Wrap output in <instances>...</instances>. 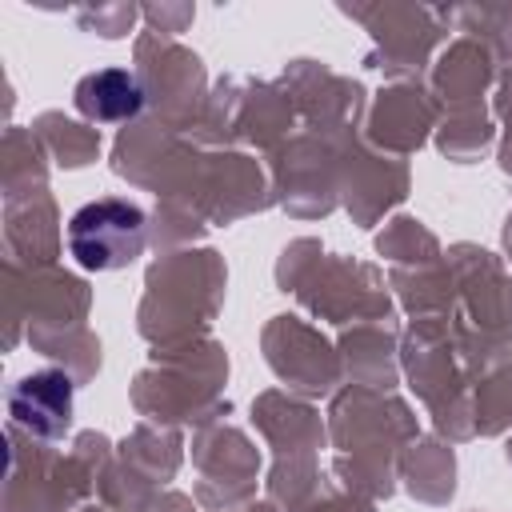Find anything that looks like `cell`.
I'll return each instance as SVG.
<instances>
[{"label": "cell", "mask_w": 512, "mask_h": 512, "mask_svg": "<svg viewBox=\"0 0 512 512\" xmlns=\"http://www.w3.org/2000/svg\"><path fill=\"white\" fill-rule=\"evenodd\" d=\"M144 212L128 200L104 196L84 204L68 220V248L88 272H116L128 268L144 252Z\"/></svg>", "instance_id": "obj_1"}, {"label": "cell", "mask_w": 512, "mask_h": 512, "mask_svg": "<svg viewBox=\"0 0 512 512\" xmlns=\"http://www.w3.org/2000/svg\"><path fill=\"white\" fill-rule=\"evenodd\" d=\"M8 416L16 428L56 440L68 432L72 424V380L60 368H44L24 376L12 392H8Z\"/></svg>", "instance_id": "obj_2"}, {"label": "cell", "mask_w": 512, "mask_h": 512, "mask_svg": "<svg viewBox=\"0 0 512 512\" xmlns=\"http://www.w3.org/2000/svg\"><path fill=\"white\" fill-rule=\"evenodd\" d=\"M140 104H144V92L128 72H96L76 88V108L88 120H124V116H136Z\"/></svg>", "instance_id": "obj_3"}]
</instances>
